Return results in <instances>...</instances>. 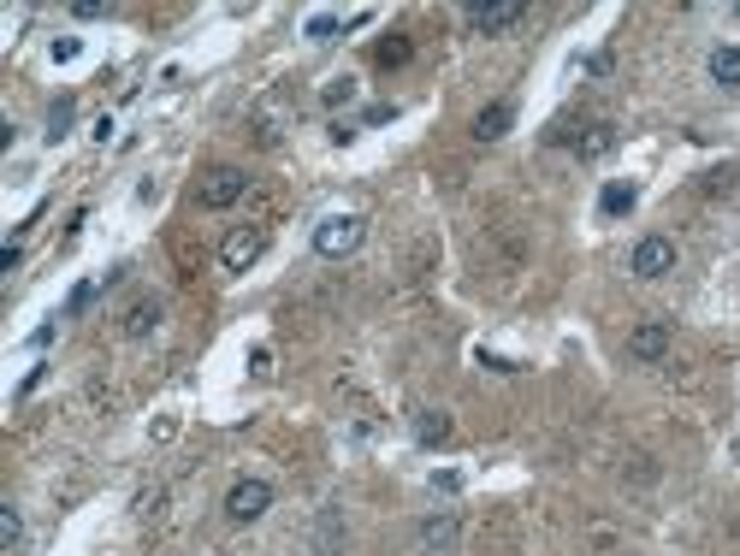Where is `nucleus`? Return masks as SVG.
I'll list each match as a JSON object with an SVG mask.
<instances>
[{
    "label": "nucleus",
    "instance_id": "412c9836",
    "mask_svg": "<svg viewBox=\"0 0 740 556\" xmlns=\"http://www.w3.org/2000/svg\"><path fill=\"white\" fill-rule=\"evenodd\" d=\"M356 101V78H332L326 83V107H350Z\"/></svg>",
    "mask_w": 740,
    "mask_h": 556
},
{
    "label": "nucleus",
    "instance_id": "5701e85b",
    "mask_svg": "<svg viewBox=\"0 0 740 556\" xmlns=\"http://www.w3.org/2000/svg\"><path fill=\"white\" fill-rule=\"evenodd\" d=\"M19 260H24V237H12L7 249H0V272H19Z\"/></svg>",
    "mask_w": 740,
    "mask_h": 556
},
{
    "label": "nucleus",
    "instance_id": "39448f33",
    "mask_svg": "<svg viewBox=\"0 0 740 556\" xmlns=\"http://www.w3.org/2000/svg\"><path fill=\"white\" fill-rule=\"evenodd\" d=\"M462 19H469L474 37H504V30H515L527 19V7H522V0H486V7H469Z\"/></svg>",
    "mask_w": 740,
    "mask_h": 556
},
{
    "label": "nucleus",
    "instance_id": "b1692460",
    "mask_svg": "<svg viewBox=\"0 0 740 556\" xmlns=\"http://www.w3.org/2000/svg\"><path fill=\"white\" fill-rule=\"evenodd\" d=\"M78 54H83V42H78V37H60V42H54V60H60V65H72Z\"/></svg>",
    "mask_w": 740,
    "mask_h": 556
},
{
    "label": "nucleus",
    "instance_id": "9b49d317",
    "mask_svg": "<svg viewBox=\"0 0 740 556\" xmlns=\"http://www.w3.org/2000/svg\"><path fill=\"white\" fill-rule=\"evenodd\" d=\"M451 432H456V421H451L444 409H421V414H415V439H421L426 450L451 444Z\"/></svg>",
    "mask_w": 740,
    "mask_h": 556
},
{
    "label": "nucleus",
    "instance_id": "f3484780",
    "mask_svg": "<svg viewBox=\"0 0 740 556\" xmlns=\"http://www.w3.org/2000/svg\"><path fill=\"white\" fill-rule=\"evenodd\" d=\"M315 545H320V556H338L343 550V515H338V503H326V509H320Z\"/></svg>",
    "mask_w": 740,
    "mask_h": 556
},
{
    "label": "nucleus",
    "instance_id": "a211bd4d",
    "mask_svg": "<svg viewBox=\"0 0 740 556\" xmlns=\"http://www.w3.org/2000/svg\"><path fill=\"white\" fill-rule=\"evenodd\" d=\"M72 119H78V101H72V95H54V107H48V131H42V136H48V143H60V136L72 131Z\"/></svg>",
    "mask_w": 740,
    "mask_h": 556
},
{
    "label": "nucleus",
    "instance_id": "9d476101",
    "mask_svg": "<svg viewBox=\"0 0 740 556\" xmlns=\"http://www.w3.org/2000/svg\"><path fill=\"white\" fill-rule=\"evenodd\" d=\"M705 72H711L717 90H740V42H717L711 60H705Z\"/></svg>",
    "mask_w": 740,
    "mask_h": 556
},
{
    "label": "nucleus",
    "instance_id": "f03ea898",
    "mask_svg": "<svg viewBox=\"0 0 740 556\" xmlns=\"http://www.w3.org/2000/svg\"><path fill=\"white\" fill-rule=\"evenodd\" d=\"M249 196V172L244 166H214L208 178L196 184V207H208V214H226Z\"/></svg>",
    "mask_w": 740,
    "mask_h": 556
},
{
    "label": "nucleus",
    "instance_id": "423d86ee",
    "mask_svg": "<svg viewBox=\"0 0 740 556\" xmlns=\"http://www.w3.org/2000/svg\"><path fill=\"white\" fill-rule=\"evenodd\" d=\"M261 255H267V231H255V225H237V231L219 243V267L226 272H249Z\"/></svg>",
    "mask_w": 740,
    "mask_h": 556
},
{
    "label": "nucleus",
    "instance_id": "4be33fe9",
    "mask_svg": "<svg viewBox=\"0 0 740 556\" xmlns=\"http://www.w3.org/2000/svg\"><path fill=\"white\" fill-rule=\"evenodd\" d=\"M107 12H113L107 0H72V19H78V24H90V19H107Z\"/></svg>",
    "mask_w": 740,
    "mask_h": 556
},
{
    "label": "nucleus",
    "instance_id": "dca6fc26",
    "mask_svg": "<svg viewBox=\"0 0 740 556\" xmlns=\"http://www.w3.org/2000/svg\"><path fill=\"white\" fill-rule=\"evenodd\" d=\"M634 202H640V189H634V184H605V189H598V214H605V219L634 214Z\"/></svg>",
    "mask_w": 740,
    "mask_h": 556
},
{
    "label": "nucleus",
    "instance_id": "6e6552de",
    "mask_svg": "<svg viewBox=\"0 0 740 556\" xmlns=\"http://www.w3.org/2000/svg\"><path fill=\"white\" fill-rule=\"evenodd\" d=\"M456 538H462V521H456L451 509H439V515H426V521H421L415 545H421L426 556H444V550H451V545H456Z\"/></svg>",
    "mask_w": 740,
    "mask_h": 556
},
{
    "label": "nucleus",
    "instance_id": "20e7f679",
    "mask_svg": "<svg viewBox=\"0 0 740 556\" xmlns=\"http://www.w3.org/2000/svg\"><path fill=\"white\" fill-rule=\"evenodd\" d=\"M676 260H681L676 237L646 231L640 243H634V255H628V272H634V278H669V272H676Z\"/></svg>",
    "mask_w": 740,
    "mask_h": 556
},
{
    "label": "nucleus",
    "instance_id": "f8f14e48",
    "mask_svg": "<svg viewBox=\"0 0 740 556\" xmlns=\"http://www.w3.org/2000/svg\"><path fill=\"white\" fill-rule=\"evenodd\" d=\"M161 315H166L161 297H136V302L125 308V338H148L154 326H161Z\"/></svg>",
    "mask_w": 740,
    "mask_h": 556
},
{
    "label": "nucleus",
    "instance_id": "6ab92c4d",
    "mask_svg": "<svg viewBox=\"0 0 740 556\" xmlns=\"http://www.w3.org/2000/svg\"><path fill=\"white\" fill-rule=\"evenodd\" d=\"M101 290H107V285H95V278H83V285H72V297H65V320H72V315H83V308H90V302L101 297Z\"/></svg>",
    "mask_w": 740,
    "mask_h": 556
},
{
    "label": "nucleus",
    "instance_id": "393cba45",
    "mask_svg": "<svg viewBox=\"0 0 740 556\" xmlns=\"http://www.w3.org/2000/svg\"><path fill=\"white\" fill-rule=\"evenodd\" d=\"M54 338H60V326L48 320V326H37V332H30V350H48V343H54Z\"/></svg>",
    "mask_w": 740,
    "mask_h": 556
},
{
    "label": "nucleus",
    "instance_id": "f257e3e1",
    "mask_svg": "<svg viewBox=\"0 0 740 556\" xmlns=\"http://www.w3.org/2000/svg\"><path fill=\"white\" fill-rule=\"evenodd\" d=\"M361 243H368V219L361 214H326L315 225V255L320 260H343V255H356Z\"/></svg>",
    "mask_w": 740,
    "mask_h": 556
},
{
    "label": "nucleus",
    "instance_id": "2eb2a0df",
    "mask_svg": "<svg viewBox=\"0 0 740 556\" xmlns=\"http://www.w3.org/2000/svg\"><path fill=\"white\" fill-rule=\"evenodd\" d=\"M19 550H24V509L0 503V556H19Z\"/></svg>",
    "mask_w": 740,
    "mask_h": 556
},
{
    "label": "nucleus",
    "instance_id": "a878e982",
    "mask_svg": "<svg viewBox=\"0 0 740 556\" xmlns=\"http://www.w3.org/2000/svg\"><path fill=\"white\" fill-rule=\"evenodd\" d=\"M391 119H398V107H368V113H361V125H391Z\"/></svg>",
    "mask_w": 740,
    "mask_h": 556
},
{
    "label": "nucleus",
    "instance_id": "ddd939ff",
    "mask_svg": "<svg viewBox=\"0 0 740 556\" xmlns=\"http://www.w3.org/2000/svg\"><path fill=\"white\" fill-rule=\"evenodd\" d=\"M409 60H415V42H409L403 30H391V37L373 42V65H386V72H398V65H409Z\"/></svg>",
    "mask_w": 740,
    "mask_h": 556
},
{
    "label": "nucleus",
    "instance_id": "aec40b11",
    "mask_svg": "<svg viewBox=\"0 0 740 556\" xmlns=\"http://www.w3.org/2000/svg\"><path fill=\"white\" fill-rule=\"evenodd\" d=\"M338 30H343V19H338V12H315V19H308V30H302V37H308V42H332Z\"/></svg>",
    "mask_w": 740,
    "mask_h": 556
},
{
    "label": "nucleus",
    "instance_id": "4468645a",
    "mask_svg": "<svg viewBox=\"0 0 740 556\" xmlns=\"http://www.w3.org/2000/svg\"><path fill=\"white\" fill-rule=\"evenodd\" d=\"M610 148H616V125H587L575 136V161H605Z\"/></svg>",
    "mask_w": 740,
    "mask_h": 556
},
{
    "label": "nucleus",
    "instance_id": "0eeeda50",
    "mask_svg": "<svg viewBox=\"0 0 740 556\" xmlns=\"http://www.w3.org/2000/svg\"><path fill=\"white\" fill-rule=\"evenodd\" d=\"M669 343H676V332H669V320H640L628 332V356L634 361H664Z\"/></svg>",
    "mask_w": 740,
    "mask_h": 556
},
{
    "label": "nucleus",
    "instance_id": "7ed1b4c3",
    "mask_svg": "<svg viewBox=\"0 0 740 556\" xmlns=\"http://www.w3.org/2000/svg\"><path fill=\"white\" fill-rule=\"evenodd\" d=\"M273 497H279V492H273V480H255V474L237 480L226 492V521H232V527H255V521L273 509Z\"/></svg>",
    "mask_w": 740,
    "mask_h": 556
},
{
    "label": "nucleus",
    "instance_id": "1a4fd4ad",
    "mask_svg": "<svg viewBox=\"0 0 740 556\" xmlns=\"http://www.w3.org/2000/svg\"><path fill=\"white\" fill-rule=\"evenodd\" d=\"M510 125H515V101H486L474 113V143H497V136H510Z\"/></svg>",
    "mask_w": 740,
    "mask_h": 556
}]
</instances>
